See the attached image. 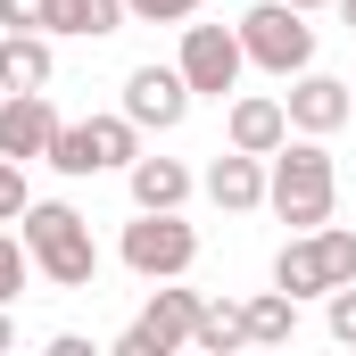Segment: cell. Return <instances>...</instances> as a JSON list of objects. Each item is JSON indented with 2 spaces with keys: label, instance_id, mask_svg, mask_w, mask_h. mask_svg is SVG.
<instances>
[{
  "label": "cell",
  "instance_id": "6da1fadb",
  "mask_svg": "<svg viewBox=\"0 0 356 356\" xmlns=\"http://www.w3.org/2000/svg\"><path fill=\"white\" fill-rule=\"evenodd\" d=\"M332 199H340V166L315 133H290L282 149L266 158V207L290 224V232H315L332 224Z\"/></svg>",
  "mask_w": 356,
  "mask_h": 356
},
{
  "label": "cell",
  "instance_id": "7a4b0ae2",
  "mask_svg": "<svg viewBox=\"0 0 356 356\" xmlns=\"http://www.w3.org/2000/svg\"><path fill=\"white\" fill-rule=\"evenodd\" d=\"M25 249H33V273H42L50 290H91V282H99L91 224L67 199H25Z\"/></svg>",
  "mask_w": 356,
  "mask_h": 356
},
{
  "label": "cell",
  "instance_id": "3957f363",
  "mask_svg": "<svg viewBox=\"0 0 356 356\" xmlns=\"http://www.w3.org/2000/svg\"><path fill=\"white\" fill-rule=\"evenodd\" d=\"M141 158V124L116 108V116H83V124H58V141H50V158L42 166H58L67 182H83V175H124Z\"/></svg>",
  "mask_w": 356,
  "mask_h": 356
},
{
  "label": "cell",
  "instance_id": "277c9868",
  "mask_svg": "<svg viewBox=\"0 0 356 356\" xmlns=\"http://www.w3.org/2000/svg\"><path fill=\"white\" fill-rule=\"evenodd\" d=\"M340 282H356V232H340V224H315L273 257V290H290V298H332Z\"/></svg>",
  "mask_w": 356,
  "mask_h": 356
},
{
  "label": "cell",
  "instance_id": "5b68a950",
  "mask_svg": "<svg viewBox=\"0 0 356 356\" xmlns=\"http://www.w3.org/2000/svg\"><path fill=\"white\" fill-rule=\"evenodd\" d=\"M116 257H124V273H141V282H182V273L199 266V232L182 224V207H141L124 224Z\"/></svg>",
  "mask_w": 356,
  "mask_h": 356
},
{
  "label": "cell",
  "instance_id": "8992f818",
  "mask_svg": "<svg viewBox=\"0 0 356 356\" xmlns=\"http://www.w3.org/2000/svg\"><path fill=\"white\" fill-rule=\"evenodd\" d=\"M241 50H249V67H266V75H307L315 67V25H307V8H290V0H257L249 17H241Z\"/></svg>",
  "mask_w": 356,
  "mask_h": 356
},
{
  "label": "cell",
  "instance_id": "52a82bcc",
  "mask_svg": "<svg viewBox=\"0 0 356 356\" xmlns=\"http://www.w3.org/2000/svg\"><path fill=\"white\" fill-rule=\"evenodd\" d=\"M182 83L191 99H224V91H241V67H249V50H241V25H182Z\"/></svg>",
  "mask_w": 356,
  "mask_h": 356
},
{
  "label": "cell",
  "instance_id": "ba28073f",
  "mask_svg": "<svg viewBox=\"0 0 356 356\" xmlns=\"http://www.w3.org/2000/svg\"><path fill=\"white\" fill-rule=\"evenodd\" d=\"M199 290H175V282H158L149 290V307H141V323L116 340V356H175V348H191V332H199Z\"/></svg>",
  "mask_w": 356,
  "mask_h": 356
},
{
  "label": "cell",
  "instance_id": "9c48e42d",
  "mask_svg": "<svg viewBox=\"0 0 356 356\" xmlns=\"http://www.w3.org/2000/svg\"><path fill=\"white\" fill-rule=\"evenodd\" d=\"M58 124H67V116L50 108V91H0V158H17V166L50 158Z\"/></svg>",
  "mask_w": 356,
  "mask_h": 356
},
{
  "label": "cell",
  "instance_id": "30bf717a",
  "mask_svg": "<svg viewBox=\"0 0 356 356\" xmlns=\"http://www.w3.org/2000/svg\"><path fill=\"white\" fill-rule=\"evenodd\" d=\"M124 116L141 124V133H175L182 116H191V83H182V67H133L124 75Z\"/></svg>",
  "mask_w": 356,
  "mask_h": 356
},
{
  "label": "cell",
  "instance_id": "8fae6325",
  "mask_svg": "<svg viewBox=\"0 0 356 356\" xmlns=\"http://www.w3.org/2000/svg\"><path fill=\"white\" fill-rule=\"evenodd\" d=\"M282 108H290V133H315V141H332V133L356 116L348 83H340V75H315V67H307V75H290Z\"/></svg>",
  "mask_w": 356,
  "mask_h": 356
},
{
  "label": "cell",
  "instance_id": "7c38bea8",
  "mask_svg": "<svg viewBox=\"0 0 356 356\" xmlns=\"http://www.w3.org/2000/svg\"><path fill=\"white\" fill-rule=\"evenodd\" d=\"M224 141L249 149V158H273V149L290 141V108H282L273 91H241V99L224 108Z\"/></svg>",
  "mask_w": 356,
  "mask_h": 356
},
{
  "label": "cell",
  "instance_id": "4fadbf2b",
  "mask_svg": "<svg viewBox=\"0 0 356 356\" xmlns=\"http://www.w3.org/2000/svg\"><path fill=\"white\" fill-rule=\"evenodd\" d=\"M207 199H216L224 216H257V207H266V158L224 149V158L207 166Z\"/></svg>",
  "mask_w": 356,
  "mask_h": 356
},
{
  "label": "cell",
  "instance_id": "5bb4252c",
  "mask_svg": "<svg viewBox=\"0 0 356 356\" xmlns=\"http://www.w3.org/2000/svg\"><path fill=\"white\" fill-rule=\"evenodd\" d=\"M50 75H58L50 33H0V91H50Z\"/></svg>",
  "mask_w": 356,
  "mask_h": 356
},
{
  "label": "cell",
  "instance_id": "9a60e30c",
  "mask_svg": "<svg viewBox=\"0 0 356 356\" xmlns=\"http://www.w3.org/2000/svg\"><path fill=\"white\" fill-rule=\"evenodd\" d=\"M124 182H133V207H182L191 199V166L182 158H133Z\"/></svg>",
  "mask_w": 356,
  "mask_h": 356
},
{
  "label": "cell",
  "instance_id": "2e32d148",
  "mask_svg": "<svg viewBox=\"0 0 356 356\" xmlns=\"http://www.w3.org/2000/svg\"><path fill=\"white\" fill-rule=\"evenodd\" d=\"M191 348H207V356L249 348V307H241V298H207V307H199V332H191Z\"/></svg>",
  "mask_w": 356,
  "mask_h": 356
},
{
  "label": "cell",
  "instance_id": "e0dca14e",
  "mask_svg": "<svg viewBox=\"0 0 356 356\" xmlns=\"http://www.w3.org/2000/svg\"><path fill=\"white\" fill-rule=\"evenodd\" d=\"M124 25V0H50V33H75V42H99Z\"/></svg>",
  "mask_w": 356,
  "mask_h": 356
},
{
  "label": "cell",
  "instance_id": "ac0fdd59",
  "mask_svg": "<svg viewBox=\"0 0 356 356\" xmlns=\"http://www.w3.org/2000/svg\"><path fill=\"white\" fill-rule=\"evenodd\" d=\"M249 307V348H282L290 332H298V298L290 290H257V298H241Z\"/></svg>",
  "mask_w": 356,
  "mask_h": 356
},
{
  "label": "cell",
  "instance_id": "d6986e66",
  "mask_svg": "<svg viewBox=\"0 0 356 356\" xmlns=\"http://www.w3.org/2000/svg\"><path fill=\"white\" fill-rule=\"evenodd\" d=\"M0 33H50V0H0Z\"/></svg>",
  "mask_w": 356,
  "mask_h": 356
},
{
  "label": "cell",
  "instance_id": "ffe728a7",
  "mask_svg": "<svg viewBox=\"0 0 356 356\" xmlns=\"http://www.w3.org/2000/svg\"><path fill=\"white\" fill-rule=\"evenodd\" d=\"M25 266H33V249H25V241H8V232H0V307H8V298H17V290H25Z\"/></svg>",
  "mask_w": 356,
  "mask_h": 356
},
{
  "label": "cell",
  "instance_id": "44dd1931",
  "mask_svg": "<svg viewBox=\"0 0 356 356\" xmlns=\"http://www.w3.org/2000/svg\"><path fill=\"white\" fill-rule=\"evenodd\" d=\"M124 17H141V25H191L199 0H124Z\"/></svg>",
  "mask_w": 356,
  "mask_h": 356
},
{
  "label": "cell",
  "instance_id": "7402d4cb",
  "mask_svg": "<svg viewBox=\"0 0 356 356\" xmlns=\"http://www.w3.org/2000/svg\"><path fill=\"white\" fill-rule=\"evenodd\" d=\"M17 216H25V166L0 158V224H17Z\"/></svg>",
  "mask_w": 356,
  "mask_h": 356
},
{
  "label": "cell",
  "instance_id": "603a6c76",
  "mask_svg": "<svg viewBox=\"0 0 356 356\" xmlns=\"http://www.w3.org/2000/svg\"><path fill=\"white\" fill-rule=\"evenodd\" d=\"M332 340H340V348H356V282H340V290H332Z\"/></svg>",
  "mask_w": 356,
  "mask_h": 356
},
{
  "label": "cell",
  "instance_id": "cb8c5ba5",
  "mask_svg": "<svg viewBox=\"0 0 356 356\" xmlns=\"http://www.w3.org/2000/svg\"><path fill=\"white\" fill-rule=\"evenodd\" d=\"M8 348H17V323H8V307H0V356H8Z\"/></svg>",
  "mask_w": 356,
  "mask_h": 356
},
{
  "label": "cell",
  "instance_id": "d4e9b609",
  "mask_svg": "<svg viewBox=\"0 0 356 356\" xmlns=\"http://www.w3.org/2000/svg\"><path fill=\"white\" fill-rule=\"evenodd\" d=\"M332 8H340V25H348V33H356V0H332Z\"/></svg>",
  "mask_w": 356,
  "mask_h": 356
},
{
  "label": "cell",
  "instance_id": "484cf974",
  "mask_svg": "<svg viewBox=\"0 0 356 356\" xmlns=\"http://www.w3.org/2000/svg\"><path fill=\"white\" fill-rule=\"evenodd\" d=\"M290 8H307V17H315V8H332V0H290Z\"/></svg>",
  "mask_w": 356,
  "mask_h": 356
},
{
  "label": "cell",
  "instance_id": "4316f807",
  "mask_svg": "<svg viewBox=\"0 0 356 356\" xmlns=\"http://www.w3.org/2000/svg\"><path fill=\"white\" fill-rule=\"evenodd\" d=\"M348 99H356V83H348Z\"/></svg>",
  "mask_w": 356,
  "mask_h": 356
}]
</instances>
